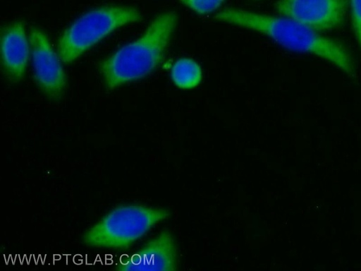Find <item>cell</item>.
Instances as JSON below:
<instances>
[{"instance_id":"obj_7","label":"cell","mask_w":361,"mask_h":271,"mask_svg":"<svg viewBox=\"0 0 361 271\" xmlns=\"http://www.w3.org/2000/svg\"><path fill=\"white\" fill-rule=\"evenodd\" d=\"M178 258L174 238L163 231L152 239L130 259L118 265L120 270L171 271L178 270Z\"/></svg>"},{"instance_id":"obj_2","label":"cell","mask_w":361,"mask_h":271,"mask_svg":"<svg viewBox=\"0 0 361 271\" xmlns=\"http://www.w3.org/2000/svg\"><path fill=\"white\" fill-rule=\"evenodd\" d=\"M177 22L174 12L160 14L141 37L104 60L99 69L106 87L113 89L153 71L164 60Z\"/></svg>"},{"instance_id":"obj_3","label":"cell","mask_w":361,"mask_h":271,"mask_svg":"<svg viewBox=\"0 0 361 271\" xmlns=\"http://www.w3.org/2000/svg\"><path fill=\"white\" fill-rule=\"evenodd\" d=\"M170 215L171 212L166 208L119 206L87 230L83 241L90 246L126 249Z\"/></svg>"},{"instance_id":"obj_8","label":"cell","mask_w":361,"mask_h":271,"mask_svg":"<svg viewBox=\"0 0 361 271\" xmlns=\"http://www.w3.org/2000/svg\"><path fill=\"white\" fill-rule=\"evenodd\" d=\"M1 64L6 78L11 83L21 80L25 72L29 49L24 24L10 23L1 29Z\"/></svg>"},{"instance_id":"obj_4","label":"cell","mask_w":361,"mask_h":271,"mask_svg":"<svg viewBox=\"0 0 361 271\" xmlns=\"http://www.w3.org/2000/svg\"><path fill=\"white\" fill-rule=\"evenodd\" d=\"M141 18L132 6H108L90 11L65 30L58 44L59 56L63 62H71L117 28Z\"/></svg>"},{"instance_id":"obj_6","label":"cell","mask_w":361,"mask_h":271,"mask_svg":"<svg viewBox=\"0 0 361 271\" xmlns=\"http://www.w3.org/2000/svg\"><path fill=\"white\" fill-rule=\"evenodd\" d=\"M29 39L37 84L47 97L57 100L63 95L66 85L61 64L42 31L32 28Z\"/></svg>"},{"instance_id":"obj_1","label":"cell","mask_w":361,"mask_h":271,"mask_svg":"<svg viewBox=\"0 0 361 271\" xmlns=\"http://www.w3.org/2000/svg\"><path fill=\"white\" fill-rule=\"evenodd\" d=\"M214 19L256 30L285 48L313 54L330 61L351 77L355 76L353 60L345 47L295 20L233 8L217 13Z\"/></svg>"},{"instance_id":"obj_9","label":"cell","mask_w":361,"mask_h":271,"mask_svg":"<svg viewBox=\"0 0 361 271\" xmlns=\"http://www.w3.org/2000/svg\"><path fill=\"white\" fill-rule=\"evenodd\" d=\"M171 75L175 85L185 90L197 86L202 77L199 64L188 58L176 61L171 68Z\"/></svg>"},{"instance_id":"obj_11","label":"cell","mask_w":361,"mask_h":271,"mask_svg":"<svg viewBox=\"0 0 361 271\" xmlns=\"http://www.w3.org/2000/svg\"><path fill=\"white\" fill-rule=\"evenodd\" d=\"M351 11L354 32L361 48V0H351Z\"/></svg>"},{"instance_id":"obj_10","label":"cell","mask_w":361,"mask_h":271,"mask_svg":"<svg viewBox=\"0 0 361 271\" xmlns=\"http://www.w3.org/2000/svg\"><path fill=\"white\" fill-rule=\"evenodd\" d=\"M225 0H180L200 14H205L217 9Z\"/></svg>"},{"instance_id":"obj_5","label":"cell","mask_w":361,"mask_h":271,"mask_svg":"<svg viewBox=\"0 0 361 271\" xmlns=\"http://www.w3.org/2000/svg\"><path fill=\"white\" fill-rule=\"evenodd\" d=\"M348 0H279V13L314 30H329L344 20Z\"/></svg>"}]
</instances>
